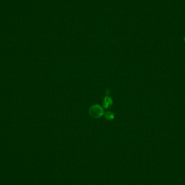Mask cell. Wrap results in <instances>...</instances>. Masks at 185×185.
Returning <instances> with one entry per match:
<instances>
[{
	"label": "cell",
	"mask_w": 185,
	"mask_h": 185,
	"mask_svg": "<svg viewBox=\"0 0 185 185\" xmlns=\"http://www.w3.org/2000/svg\"><path fill=\"white\" fill-rule=\"evenodd\" d=\"M90 114L94 118H99L103 114V110L100 106L99 105L93 106L90 109Z\"/></svg>",
	"instance_id": "cell-1"
},
{
	"label": "cell",
	"mask_w": 185,
	"mask_h": 185,
	"mask_svg": "<svg viewBox=\"0 0 185 185\" xmlns=\"http://www.w3.org/2000/svg\"><path fill=\"white\" fill-rule=\"evenodd\" d=\"M111 101H110V98H107V99H106V100H105V106L106 107H107V106H108L110 104V102Z\"/></svg>",
	"instance_id": "cell-2"
}]
</instances>
